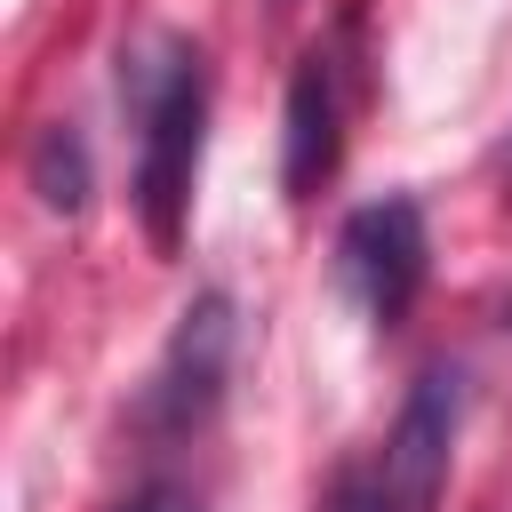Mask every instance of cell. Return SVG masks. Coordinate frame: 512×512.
I'll return each mask as SVG.
<instances>
[{
  "mask_svg": "<svg viewBox=\"0 0 512 512\" xmlns=\"http://www.w3.org/2000/svg\"><path fill=\"white\" fill-rule=\"evenodd\" d=\"M120 104L136 120V216L152 248L176 256L192 224L200 152H208V56L176 32L144 40L136 56H120Z\"/></svg>",
  "mask_w": 512,
  "mask_h": 512,
  "instance_id": "obj_1",
  "label": "cell"
},
{
  "mask_svg": "<svg viewBox=\"0 0 512 512\" xmlns=\"http://www.w3.org/2000/svg\"><path fill=\"white\" fill-rule=\"evenodd\" d=\"M456 424H464V368L424 360L392 432L376 440V456L344 464L320 512H440L448 464H456Z\"/></svg>",
  "mask_w": 512,
  "mask_h": 512,
  "instance_id": "obj_2",
  "label": "cell"
},
{
  "mask_svg": "<svg viewBox=\"0 0 512 512\" xmlns=\"http://www.w3.org/2000/svg\"><path fill=\"white\" fill-rule=\"evenodd\" d=\"M232 352H240V312L224 288H200L176 328H168V352L152 360L144 392H136V432L144 440H184L216 416L224 400V376H232Z\"/></svg>",
  "mask_w": 512,
  "mask_h": 512,
  "instance_id": "obj_3",
  "label": "cell"
},
{
  "mask_svg": "<svg viewBox=\"0 0 512 512\" xmlns=\"http://www.w3.org/2000/svg\"><path fill=\"white\" fill-rule=\"evenodd\" d=\"M424 272H432V232H424V208L408 192L360 200L336 224V280L368 312V328H400L408 304L424 296Z\"/></svg>",
  "mask_w": 512,
  "mask_h": 512,
  "instance_id": "obj_4",
  "label": "cell"
},
{
  "mask_svg": "<svg viewBox=\"0 0 512 512\" xmlns=\"http://www.w3.org/2000/svg\"><path fill=\"white\" fill-rule=\"evenodd\" d=\"M344 160V80L328 48H304L288 72V112H280V176L288 200H312Z\"/></svg>",
  "mask_w": 512,
  "mask_h": 512,
  "instance_id": "obj_5",
  "label": "cell"
},
{
  "mask_svg": "<svg viewBox=\"0 0 512 512\" xmlns=\"http://www.w3.org/2000/svg\"><path fill=\"white\" fill-rule=\"evenodd\" d=\"M32 192H40L48 216H80V208H88L96 168H88V144H80L72 120H48V128L32 136Z\"/></svg>",
  "mask_w": 512,
  "mask_h": 512,
  "instance_id": "obj_6",
  "label": "cell"
},
{
  "mask_svg": "<svg viewBox=\"0 0 512 512\" xmlns=\"http://www.w3.org/2000/svg\"><path fill=\"white\" fill-rule=\"evenodd\" d=\"M120 512H208V504H200V488H184V480H144Z\"/></svg>",
  "mask_w": 512,
  "mask_h": 512,
  "instance_id": "obj_7",
  "label": "cell"
}]
</instances>
